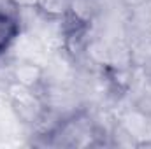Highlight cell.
<instances>
[{
    "label": "cell",
    "instance_id": "1",
    "mask_svg": "<svg viewBox=\"0 0 151 149\" xmlns=\"http://www.w3.org/2000/svg\"><path fill=\"white\" fill-rule=\"evenodd\" d=\"M14 34H16V23L9 16L0 12V51L11 42Z\"/></svg>",
    "mask_w": 151,
    "mask_h": 149
}]
</instances>
